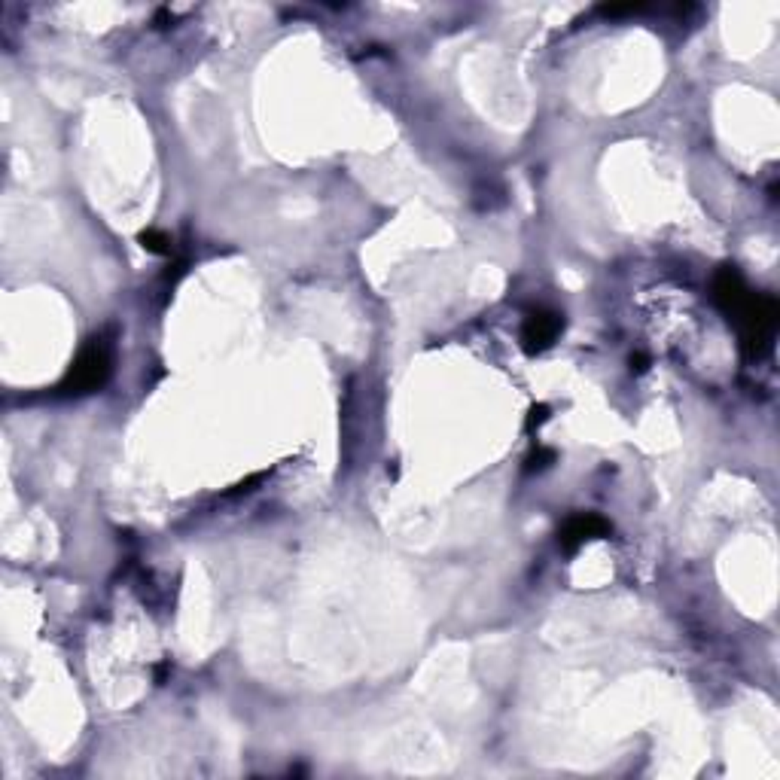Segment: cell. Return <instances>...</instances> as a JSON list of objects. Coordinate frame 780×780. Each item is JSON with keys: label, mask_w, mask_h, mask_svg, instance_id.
<instances>
[{"label": "cell", "mask_w": 780, "mask_h": 780, "mask_svg": "<svg viewBox=\"0 0 780 780\" xmlns=\"http://www.w3.org/2000/svg\"><path fill=\"white\" fill-rule=\"evenodd\" d=\"M107 375H110V348L107 341L91 339L74 360L61 390H67V394H91V390H98L107 381Z\"/></svg>", "instance_id": "obj_1"}, {"label": "cell", "mask_w": 780, "mask_h": 780, "mask_svg": "<svg viewBox=\"0 0 780 780\" xmlns=\"http://www.w3.org/2000/svg\"><path fill=\"white\" fill-rule=\"evenodd\" d=\"M561 326H564V317L558 311H549V308H536L524 317V326H521V345L527 354H536V351H546L552 341L561 336Z\"/></svg>", "instance_id": "obj_2"}, {"label": "cell", "mask_w": 780, "mask_h": 780, "mask_svg": "<svg viewBox=\"0 0 780 780\" xmlns=\"http://www.w3.org/2000/svg\"><path fill=\"white\" fill-rule=\"evenodd\" d=\"M606 534H610V521H604L601 515H594V512L573 515V519L561 527V549L573 552V549H579L585 540H598V536H606Z\"/></svg>", "instance_id": "obj_3"}, {"label": "cell", "mask_w": 780, "mask_h": 780, "mask_svg": "<svg viewBox=\"0 0 780 780\" xmlns=\"http://www.w3.org/2000/svg\"><path fill=\"white\" fill-rule=\"evenodd\" d=\"M141 244H144V250L159 254V256L171 254V235L159 232V229H146V232H141Z\"/></svg>", "instance_id": "obj_4"}, {"label": "cell", "mask_w": 780, "mask_h": 780, "mask_svg": "<svg viewBox=\"0 0 780 780\" xmlns=\"http://www.w3.org/2000/svg\"><path fill=\"white\" fill-rule=\"evenodd\" d=\"M552 461H555V451L552 449H543V445H540V449L527 457V466L524 469H527V473H534V469H546Z\"/></svg>", "instance_id": "obj_5"}, {"label": "cell", "mask_w": 780, "mask_h": 780, "mask_svg": "<svg viewBox=\"0 0 780 780\" xmlns=\"http://www.w3.org/2000/svg\"><path fill=\"white\" fill-rule=\"evenodd\" d=\"M546 421H549V406H534V409H531V415H527V430L543 427Z\"/></svg>", "instance_id": "obj_6"}, {"label": "cell", "mask_w": 780, "mask_h": 780, "mask_svg": "<svg viewBox=\"0 0 780 780\" xmlns=\"http://www.w3.org/2000/svg\"><path fill=\"white\" fill-rule=\"evenodd\" d=\"M646 354H634V357H631V369H637V372H644L646 369Z\"/></svg>", "instance_id": "obj_7"}]
</instances>
